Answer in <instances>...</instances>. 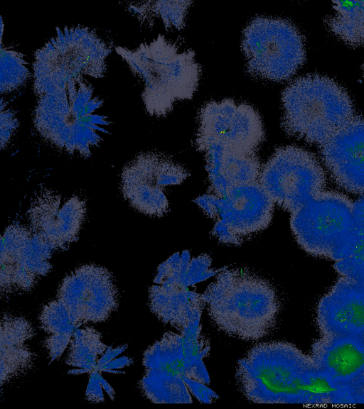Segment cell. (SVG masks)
<instances>
[{
  "label": "cell",
  "instance_id": "10",
  "mask_svg": "<svg viewBox=\"0 0 364 409\" xmlns=\"http://www.w3.org/2000/svg\"><path fill=\"white\" fill-rule=\"evenodd\" d=\"M353 209L346 195L324 190L290 213V228L307 253L336 261L353 236Z\"/></svg>",
  "mask_w": 364,
  "mask_h": 409
},
{
  "label": "cell",
  "instance_id": "24",
  "mask_svg": "<svg viewBox=\"0 0 364 409\" xmlns=\"http://www.w3.org/2000/svg\"><path fill=\"white\" fill-rule=\"evenodd\" d=\"M144 27L151 28L155 20L162 21L166 30H181L191 1H140L120 2Z\"/></svg>",
  "mask_w": 364,
  "mask_h": 409
},
{
  "label": "cell",
  "instance_id": "11",
  "mask_svg": "<svg viewBox=\"0 0 364 409\" xmlns=\"http://www.w3.org/2000/svg\"><path fill=\"white\" fill-rule=\"evenodd\" d=\"M259 182L275 204L291 213L325 190L326 177L315 155L286 146L262 165Z\"/></svg>",
  "mask_w": 364,
  "mask_h": 409
},
{
  "label": "cell",
  "instance_id": "15",
  "mask_svg": "<svg viewBox=\"0 0 364 409\" xmlns=\"http://www.w3.org/2000/svg\"><path fill=\"white\" fill-rule=\"evenodd\" d=\"M264 138L261 117L248 104L224 99L200 109L196 144L217 143L232 151L256 153Z\"/></svg>",
  "mask_w": 364,
  "mask_h": 409
},
{
  "label": "cell",
  "instance_id": "9",
  "mask_svg": "<svg viewBox=\"0 0 364 409\" xmlns=\"http://www.w3.org/2000/svg\"><path fill=\"white\" fill-rule=\"evenodd\" d=\"M241 45L247 72L260 79L288 80L306 59L302 34L294 24L281 18H253L243 30Z\"/></svg>",
  "mask_w": 364,
  "mask_h": 409
},
{
  "label": "cell",
  "instance_id": "20",
  "mask_svg": "<svg viewBox=\"0 0 364 409\" xmlns=\"http://www.w3.org/2000/svg\"><path fill=\"white\" fill-rule=\"evenodd\" d=\"M310 356L316 368L341 394L364 366V338L320 336Z\"/></svg>",
  "mask_w": 364,
  "mask_h": 409
},
{
  "label": "cell",
  "instance_id": "14",
  "mask_svg": "<svg viewBox=\"0 0 364 409\" xmlns=\"http://www.w3.org/2000/svg\"><path fill=\"white\" fill-rule=\"evenodd\" d=\"M190 261L186 250L181 256L179 253L171 256L159 266L154 284L149 288L151 312L178 332L200 325L205 306L203 295L188 288L193 285L186 276Z\"/></svg>",
  "mask_w": 364,
  "mask_h": 409
},
{
  "label": "cell",
  "instance_id": "13",
  "mask_svg": "<svg viewBox=\"0 0 364 409\" xmlns=\"http://www.w3.org/2000/svg\"><path fill=\"white\" fill-rule=\"evenodd\" d=\"M55 251L30 228L9 225L1 238V298L31 290L51 270Z\"/></svg>",
  "mask_w": 364,
  "mask_h": 409
},
{
  "label": "cell",
  "instance_id": "16",
  "mask_svg": "<svg viewBox=\"0 0 364 409\" xmlns=\"http://www.w3.org/2000/svg\"><path fill=\"white\" fill-rule=\"evenodd\" d=\"M56 299L68 312L72 323L107 321L119 305V294L113 276L104 267L84 265L64 278Z\"/></svg>",
  "mask_w": 364,
  "mask_h": 409
},
{
  "label": "cell",
  "instance_id": "17",
  "mask_svg": "<svg viewBox=\"0 0 364 409\" xmlns=\"http://www.w3.org/2000/svg\"><path fill=\"white\" fill-rule=\"evenodd\" d=\"M85 214L83 199L63 198L46 187L34 195L27 211L29 228L54 251L65 250L77 239Z\"/></svg>",
  "mask_w": 364,
  "mask_h": 409
},
{
  "label": "cell",
  "instance_id": "23",
  "mask_svg": "<svg viewBox=\"0 0 364 409\" xmlns=\"http://www.w3.org/2000/svg\"><path fill=\"white\" fill-rule=\"evenodd\" d=\"M326 28L351 47L364 45V1H333L325 18Z\"/></svg>",
  "mask_w": 364,
  "mask_h": 409
},
{
  "label": "cell",
  "instance_id": "18",
  "mask_svg": "<svg viewBox=\"0 0 364 409\" xmlns=\"http://www.w3.org/2000/svg\"><path fill=\"white\" fill-rule=\"evenodd\" d=\"M320 336L364 338V288L356 280L340 276L316 307Z\"/></svg>",
  "mask_w": 364,
  "mask_h": 409
},
{
  "label": "cell",
  "instance_id": "30",
  "mask_svg": "<svg viewBox=\"0 0 364 409\" xmlns=\"http://www.w3.org/2000/svg\"><path fill=\"white\" fill-rule=\"evenodd\" d=\"M342 404H364V366L359 375L344 389Z\"/></svg>",
  "mask_w": 364,
  "mask_h": 409
},
{
  "label": "cell",
  "instance_id": "2",
  "mask_svg": "<svg viewBox=\"0 0 364 409\" xmlns=\"http://www.w3.org/2000/svg\"><path fill=\"white\" fill-rule=\"evenodd\" d=\"M214 325L229 336L256 341L276 327L281 302L267 280L243 268H221L202 294Z\"/></svg>",
  "mask_w": 364,
  "mask_h": 409
},
{
  "label": "cell",
  "instance_id": "36",
  "mask_svg": "<svg viewBox=\"0 0 364 409\" xmlns=\"http://www.w3.org/2000/svg\"><path fill=\"white\" fill-rule=\"evenodd\" d=\"M358 281L361 284V285L364 288V279H363L361 280H358Z\"/></svg>",
  "mask_w": 364,
  "mask_h": 409
},
{
  "label": "cell",
  "instance_id": "28",
  "mask_svg": "<svg viewBox=\"0 0 364 409\" xmlns=\"http://www.w3.org/2000/svg\"><path fill=\"white\" fill-rule=\"evenodd\" d=\"M334 268L340 276L364 279V234L353 231L339 259L335 261Z\"/></svg>",
  "mask_w": 364,
  "mask_h": 409
},
{
  "label": "cell",
  "instance_id": "3",
  "mask_svg": "<svg viewBox=\"0 0 364 409\" xmlns=\"http://www.w3.org/2000/svg\"><path fill=\"white\" fill-rule=\"evenodd\" d=\"M102 105L92 85L81 77L38 97L33 125L57 149L87 158L102 143V133H108L105 127L111 124L107 116L97 112Z\"/></svg>",
  "mask_w": 364,
  "mask_h": 409
},
{
  "label": "cell",
  "instance_id": "1",
  "mask_svg": "<svg viewBox=\"0 0 364 409\" xmlns=\"http://www.w3.org/2000/svg\"><path fill=\"white\" fill-rule=\"evenodd\" d=\"M236 377L242 393L254 403H342L341 394L310 354L287 342L255 345L238 361Z\"/></svg>",
  "mask_w": 364,
  "mask_h": 409
},
{
  "label": "cell",
  "instance_id": "26",
  "mask_svg": "<svg viewBox=\"0 0 364 409\" xmlns=\"http://www.w3.org/2000/svg\"><path fill=\"white\" fill-rule=\"evenodd\" d=\"M66 364L92 371L97 369L99 356L108 347L102 340V334L92 327L77 328L70 340Z\"/></svg>",
  "mask_w": 364,
  "mask_h": 409
},
{
  "label": "cell",
  "instance_id": "19",
  "mask_svg": "<svg viewBox=\"0 0 364 409\" xmlns=\"http://www.w3.org/2000/svg\"><path fill=\"white\" fill-rule=\"evenodd\" d=\"M322 160L334 182L364 195V118L356 116L320 146Z\"/></svg>",
  "mask_w": 364,
  "mask_h": 409
},
{
  "label": "cell",
  "instance_id": "21",
  "mask_svg": "<svg viewBox=\"0 0 364 409\" xmlns=\"http://www.w3.org/2000/svg\"><path fill=\"white\" fill-rule=\"evenodd\" d=\"M196 146L205 155L208 188L259 180L262 165L256 153L232 151L217 143H200Z\"/></svg>",
  "mask_w": 364,
  "mask_h": 409
},
{
  "label": "cell",
  "instance_id": "7",
  "mask_svg": "<svg viewBox=\"0 0 364 409\" xmlns=\"http://www.w3.org/2000/svg\"><path fill=\"white\" fill-rule=\"evenodd\" d=\"M112 45L94 29L57 27L55 34L37 50L33 61V91L39 97L60 89L83 75L102 78Z\"/></svg>",
  "mask_w": 364,
  "mask_h": 409
},
{
  "label": "cell",
  "instance_id": "4",
  "mask_svg": "<svg viewBox=\"0 0 364 409\" xmlns=\"http://www.w3.org/2000/svg\"><path fill=\"white\" fill-rule=\"evenodd\" d=\"M209 350L201 325L165 333L144 354L146 371L140 388L144 396L154 403H192L196 388L210 382L203 361Z\"/></svg>",
  "mask_w": 364,
  "mask_h": 409
},
{
  "label": "cell",
  "instance_id": "8",
  "mask_svg": "<svg viewBox=\"0 0 364 409\" xmlns=\"http://www.w3.org/2000/svg\"><path fill=\"white\" fill-rule=\"evenodd\" d=\"M194 202L215 221L212 234L222 244L235 246L266 229L275 206L259 180L208 188Z\"/></svg>",
  "mask_w": 364,
  "mask_h": 409
},
{
  "label": "cell",
  "instance_id": "22",
  "mask_svg": "<svg viewBox=\"0 0 364 409\" xmlns=\"http://www.w3.org/2000/svg\"><path fill=\"white\" fill-rule=\"evenodd\" d=\"M1 387L31 370L36 359L28 342L35 331L26 318L3 312L1 318Z\"/></svg>",
  "mask_w": 364,
  "mask_h": 409
},
{
  "label": "cell",
  "instance_id": "32",
  "mask_svg": "<svg viewBox=\"0 0 364 409\" xmlns=\"http://www.w3.org/2000/svg\"><path fill=\"white\" fill-rule=\"evenodd\" d=\"M353 229L355 232L364 234V195L354 202Z\"/></svg>",
  "mask_w": 364,
  "mask_h": 409
},
{
  "label": "cell",
  "instance_id": "6",
  "mask_svg": "<svg viewBox=\"0 0 364 409\" xmlns=\"http://www.w3.org/2000/svg\"><path fill=\"white\" fill-rule=\"evenodd\" d=\"M282 127L289 136L321 146L355 117L353 101L336 81L310 74L282 93Z\"/></svg>",
  "mask_w": 364,
  "mask_h": 409
},
{
  "label": "cell",
  "instance_id": "27",
  "mask_svg": "<svg viewBox=\"0 0 364 409\" xmlns=\"http://www.w3.org/2000/svg\"><path fill=\"white\" fill-rule=\"evenodd\" d=\"M23 53L11 46H1V94H8L22 87L28 80L30 72Z\"/></svg>",
  "mask_w": 364,
  "mask_h": 409
},
{
  "label": "cell",
  "instance_id": "12",
  "mask_svg": "<svg viewBox=\"0 0 364 409\" xmlns=\"http://www.w3.org/2000/svg\"><path fill=\"white\" fill-rule=\"evenodd\" d=\"M189 175L183 166L162 153H141L122 169V193L140 212L162 217L169 206L164 189L182 183Z\"/></svg>",
  "mask_w": 364,
  "mask_h": 409
},
{
  "label": "cell",
  "instance_id": "35",
  "mask_svg": "<svg viewBox=\"0 0 364 409\" xmlns=\"http://www.w3.org/2000/svg\"><path fill=\"white\" fill-rule=\"evenodd\" d=\"M98 378H99V380L100 381V383H101L102 388L108 393L110 398L112 400H114V394H115L114 388L108 383V382L107 381H105L102 378V376L100 374V373L98 374Z\"/></svg>",
  "mask_w": 364,
  "mask_h": 409
},
{
  "label": "cell",
  "instance_id": "33",
  "mask_svg": "<svg viewBox=\"0 0 364 409\" xmlns=\"http://www.w3.org/2000/svg\"><path fill=\"white\" fill-rule=\"evenodd\" d=\"M132 359L127 357V356H122L121 358H118V359H114L108 362H107L106 364H105L104 365H102V366H100V368H98V371H107V372H112V373H124V372L123 371H114V369H121L123 368L124 366H129L132 363Z\"/></svg>",
  "mask_w": 364,
  "mask_h": 409
},
{
  "label": "cell",
  "instance_id": "5",
  "mask_svg": "<svg viewBox=\"0 0 364 409\" xmlns=\"http://www.w3.org/2000/svg\"><path fill=\"white\" fill-rule=\"evenodd\" d=\"M114 50L143 82L141 98L151 116L167 115L176 101L191 99L197 89L201 68L195 51L181 50L161 34L134 49L118 45Z\"/></svg>",
  "mask_w": 364,
  "mask_h": 409
},
{
  "label": "cell",
  "instance_id": "34",
  "mask_svg": "<svg viewBox=\"0 0 364 409\" xmlns=\"http://www.w3.org/2000/svg\"><path fill=\"white\" fill-rule=\"evenodd\" d=\"M127 348V345H123L115 349H112L111 346L108 347L107 349L100 358L96 369H98V368L107 362L114 359L116 356L123 352Z\"/></svg>",
  "mask_w": 364,
  "mask_h": 409
},
{
  "label": "cell",
  "instance_id": "37",
  "mask_svg": "<svg viewBox=\"0 0 364 409\" xmlns=\"http://www.w3.org/2000/svg\"><path fill=\"white\" fill-rule=\"evenodd\" d=\"M363 75H364V65H363Z\"/></svg>",
  "mask_w": 364,
  "mask_h": 409
},
{
  "label": "cell",
  "instance_id": "31",
  "mask_svg": "<svg viewBox=\"0 0 364 409\" xmlns=\"http://www.w3.org/2000/svg\"><path fill=\"white\" fill-rule=\"evenodd\" d=\"M98 374L97 369L92 371L85 393L86 399L95 403H102L105 400Z\"/></svg>",
  "mask_w": 364,
  "mask_h": 409
},
{
  "label": "cell",
  "instance_id": "29",
  "mask_svg": "<svg viewBox=\"0 0 364 409\" xmlns=\"http://www.w3.org/2000/svg\"><path fill=\"white\" fill-rule=\"evenodd\" d=\"M1 149L5 148L16 131L19 123L14 110L8 107L3 97L1 99Z\"/></svg>",
  "mask_w": 364,
  "mask_h": 409
},
{
  "label": "cell",
  "instance_id": "25",
  "mask_svg": "<svg viewBox=\"0 0 364 409\" xmlns=\"http://www.w3.org/2000/svg\"><path fill=\"white\" fill-rule=\"evenodd\" d=\"M39 320L41 327L47 334L43 345L53 361L65 351L77 328L72 323L66 308L57 299L43 307Z\"/></svg>",
  "mask_w": 364,
  "mask_h": 409
}]
</instances>
